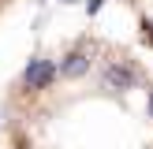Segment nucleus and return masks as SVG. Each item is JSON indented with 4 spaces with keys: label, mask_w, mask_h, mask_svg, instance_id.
I'll return each instance as SVG.
<instances>
[{
    "label": "nucleus",
    "mask_w": 153,
    "mask_h": 149,
    "mask_svg": "<svg viewBox=\"0 0 153 149\" xmlns=\"http://www.w3.org/2000/svg\"><path fill=\"white\" fill-rule=\"evenodd\" d=\"M52 74H56V67H52L49 60H30L22 82H26V89H45V86L52 82Z\"/></svg>",
    "instance_id": "1"
},
{
    "label": "nucleus",
    "mask_w": 153,
    "mask_h": 149,
    "mask_svg": "<svg viewBox=\"0 0 153 149\" xmlns=\"http://www.w3.org/2000/svg\"><path fill=\"white\" fill-rule=\"evenodd\" d=\"M105 82L116 86V89H131V86H134V74L123 71V67H105Z\"/></svg>",
    "instance_id": "2"
},
{
    "label": "nucleus",
    "mask_w": 153,
    "mask_h": 149,
    "mask_svg": "<svg viewBox=\"0 0 153 149\" xmlns=\"http://www.w3.org/2000/svg\"><path fill=\"white\" fill-rule=\"evenodd\" d=\"M86 67H90L86 56H67L64 63H60V71H64L67 78H79V74H86Z\"/></svg>",
    "instance_id": "3"
},
{
    "label": "nucleus",
    "mask_w": 153,
    "mask_h": 149,
    "mask_svg": "<svg viewBox=\"0 0 153 149\" xmlns=\"http://www.w3.org/2000/svg\"><path fill=\"white\" fill-rule=\"evenodd\" d=\"M101 4H105V0H90V4H86V11H90V15H97V11H101Z\"/></svg>",
    "instance_id": "4"
},
{
    "label": "nucleus",
    "mask_w": 153,
    "mask_h": 149,
    "mask_svg": "<svg viewBox=\"0 0 153 149\" xmlns=\"http://www.w3.org/2000/svg\"><path fill=\"white\" fill-rule=\"evenodd\" d=\"M149 112H153V97H149Z\"/></svg>",
    "instance_id": "5"
},
{
    "label": "nucleus",
    "mask_w": 153,
    "mask_h": 149,
    "mask_svg": "<svg viewBox=\"0 0 153 149\" xmlns=\"http://www.w3.org/2000/svg\"><path fill=\"white\" fill-rule=\"evenodd\" d=\"M64 4H75V0H64Z\"/></svg>",
    "instance_id": "6"
}]
</instances>
